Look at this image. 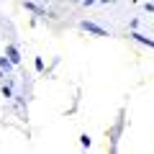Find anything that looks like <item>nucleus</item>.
<instances>
[{
    "mask_svg": "<svg viewBox=\"0 0 154 154\" xmlns=\"http://www.w3.org/2000/svg\"><path fill=\"white\" fill-rule=\"evenodd\" d=\"M82 3H85L88 8H90V5H95V0H82Z\"/></svg>",
    "mask_w": 154,
    "mask_h": 154,
    "instance_id": "10",
    "label": "nucleus"
},
{
    "mask_svg": "<svg viewBox=\"0 0 154 154\" xmlns=\"http://www.w3.org/2000/svg\"><path fill=\"white\" fill-rule=\"evenodd\" d=\"M80 144H82V146L88 149V146H90V144H93V141H90V136H88V134H82V136H80Z\"/></svg>",
    "mask_w": 154,
    "mask_h": 154,
    "instance_id": "8",
    "label": "nucleus"
},
{
    "mask_svg": "<svg viewBox=\"0 0 154 154\" xmlns=\"http://www.w3.org/2000/svg\"><path fill=\"white\" fill-rule=\"evenodd\" d=\"M131 38H134V41H139V44H144V46H149V49H154V38L144 36V33H139V31H134Z\"/></svg>",
    "mask_w": 154,
    "mask_h": 154,
    "instance_id": "2",
    "label": "nucleus"
},
{
    "mask_svg": "<svg viewBox=\"0 0 154 154\" xmlns=\"http://www.w3.org/2000/svg\"><path fill=\"white\" fill-rule=\"evenodd\" d=\"M80 3H82V0H80Z\"/></svg>",
    "mask_w": 154,
    "mask_h": 154,
    "instance_id": "13",
    "label": "nucleus"
},
{
    "mask_svg": "<svg viewBox=\"0 0 154 154\" xmlns=\"http://www.w3.org/2000/svg\"><path fill=\"white\" fill-rule=\"evenodd\" d=\"M80 28L88 31V33H95V36H108V31H105L103 26H98V23H93V21H82V23H80Z\"/></svg>",
    "mask_w": 154,
    "mask_h": 154,
    "instance_id": "1",
    "label": "nucleus"
},
{
    "mask_svg": "<svg viewBox=\"0 0 154 154\" xmlns=\"http://www.w3.org/2000/svg\"><path fill=\"white\" fill-rule=\"evenodd\" d=\"M144 8H146V13H154V3L152 0H144Z\"/></svg>",
    "mask_w": 154,
    "mask_h": 154,
    "instance_id": "9",
    "label": "nucleus"
},
{
    "mask_svg": "<svg viewBox=\"0 0 154 154\" xmlns=\"http://www.w3.org/2000/svg\"><path fill=\"white\" fill-rule=\"evenodd\" d=\"M100 3H110V0H100Z\"/></svg>",
    "mask_w": 154,
    "mask_h": 154,
    "instance_id": "11",
    "label": "nucleus"
},
{
    "mask_svg": "<svg viewBox=\"0 0 154 154\" xmlns=\"http://www.w3.org/2000/svg\"><path fill=\"white\" fill-rule=\"evenodd\" d=\"M121 128H123V113H121V118H118V123L113 126V131H110V139H113V149H116V139H118V134H121Z\"/></svg>",
    "mask_w": 154,
    "mask_h": 154,
    "instance_id": "4",
    "label": "nucleus"
},
{
    "mask_svg": "<svg viewBox=\"0 0 154 154\" xmlns=\"http://www.w3.org/2000/svg\"><path fill=\"white\" fill-rule=\"evenodd\" d=\"M13 67H16V64H13V62L8 59V57H0V69L5 72V75H11V72H13Z\"/></svg>",
    "mask_w": 154,
    "mask_h": 154,
    "instance_id": "5",
    "label": "nucleus"
},
{
    "mask_svg": "<svg viewBox=\"0 0 154 154\" xmlns=\"http://www.w3.org/2000/svg\"><path fill=\"white\" fill-rule=\"evenodd\" d=\"M139 3H144V0H139Z\"/></svg>",
    "mask_w": 154,
    "mask_h": 154,
    "instance_id": "12",
    "label": "nucleus"
},
{
    "mask_svg": "<svg viewBox=\"0 0 154 154\" xmlns=\"http://www.w3.org/2000/svg\"><path fill=\"white\" fill-rule=\"evenodd\" d=\"M0 93H3V98H13V88H11V85H5V82H3Z\"/></svg>",
    "mask_w": 154,
    "mask_h": 154,
    "instance_id": "6",
    "label": "nucleus"
},
{
    "mask_svg": "<svg viewBox=\"0 0 154 154\" xmlns=\"http://www.w3.org/2000/svg\"><path fill=\"white\" fill-rule=\"evenodd\" d=\"M5 57L13 62V64H21V54H18L16 46H5Z\"/></svg>",
    "mask_w": 154,
    "mask_h": 154,
    "instance_id": "3",
    "label": "nucleus"
},
{
    "mask_svg": "<svg viewBox=\"0 0 154 154\" xmlns=\"http://www.w3.org/2000/svg\"><path fill=\"white\" fill-rule=\"evenodd\" d=\"M33 67H36L38 72H44V59H41V57H36V59H33Z\"/></svg>",
    "mask_w": 154,
    "mask_h": 154,
    "instance_id": "7",
    "label": "nucleus"
}]
</instances>
